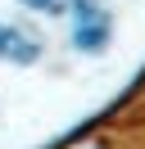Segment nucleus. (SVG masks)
<instances>
[{"instance_id": "nucleus-1", "label": "nucleus", "mask_w": 145, "mask_h": 149, "mask_svg": "<svg viewBox=\"0 0 145 149\" xmlns=\"http://www.w3.org/2000/svg\"><path fill=\"white\" fill-rule=\"evenodd\" d=\"M109 36H113V18H109V9H100V5H91V9H82L77 18H72V45H77L82 54H100V50L109 45Z\"/></svg>"}, {"instance_id": "nucleus-2", "label": "nucleus", "mask_w": 145, "mask_h": 149, "mask_svg": "<svg viewBox=\"0 0 145 149\" xmlns=\"http://www.w3.org/2000/svg\"><path fill=\"white\" fill-rule=\"evenodd\" d=\"M36 54H41V45H36L32 32L14 27V23H0V59L5 63H32Z\"/></svg>"}, {"instance_id": "nucleus-3", "label": "nucleus", "mask_w": 145, "mask_h": 149, "mask_svg": "<svg viewBox=\"0 0 145 149\" xmlns=\"http://www.w3.org/2000/svg\"><path fill=\"white\" fill-rule=\"evenodd\" d=\"M27 9H36V14H59V18H77L82 9H91V5H100V0H23Z\"/></svg>"}]
</instances>
